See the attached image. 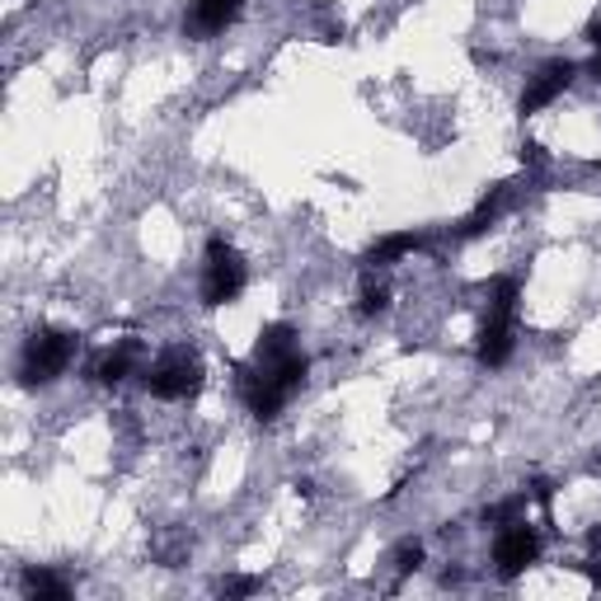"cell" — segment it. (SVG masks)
Instances as JSON below:
<instances>
[{
  "label": "cell",
  "instance_id": "1",
  "mask_svg": "<svg viewBox=\"0 0 601 601\" xmlns=\"http://www.w3.org/2000/svg\"><path fill=\"white\" fill-rule=\"evenodd\" d=\"M75 352H81V338L71 329H33L29 344H24V357H19V381L24 386H52L62 376Z\"/></svg>",
  "mask_w": 601,
  "mask_h": 601
},
{
  "label": "cell",
  "instance_id": "2",
  "mask_svg": "<svg viewBox=\"0 0 601 601\" xmlns=\"http://www.w3.org/2000/svg\"><path fill=\"white\" fill-rule=\"evenodd\" d=\"M244 282H250V268H244V259L231 250V240L212 235L207 240V263H202V306H231V300L244 292Z\"/></svg>",
  "mask_w": 601,
  "mask_h": 601
},
{
  "label": "cell",
  "instance_id": "3",
  "mask_svg": "<svg viewBox=\"0 0 601 601\" xmlns=\"http://www.w3.org/2000/svg\"><path fill=\"white\" fill-rule=\"evenodd\" d=\"M146 390L156 400H188L202 390V357L188 348H169L146 367Z\"/></svg>",
  "mask_w": 601,
  "mask_h": 601
},
{
  "label": "cell",
  "instance_id": "4",
  "mask_svg": "<svg viewBox=\"0 0 601 601\" xmlns=\"http://www.w3.org/2000/svg\"><path fill=\"white\" fill-rule=\"evenodd\" d=\"M540 559V531L526 521H507L498 540H494V563H498V578H521L531 563Z\"/></svg>",
  "mask_w": 601,
  "mask_h": 601
},
{
  "label": "cell",
  "instance_id": "5",
  "mask_svg": "<svg viewBox=\"0 0 601 601\" xmlns=\"http://www.w3.org/2000/svg\"><path fill=\"white\" fill-rule=\"evenodd\" d=\"M578 75V66L569 62V56H555V62H545L531 81H526L521 89V113H540V108H550L563 89H569V81Z\"/></svg>",
  "mask_w": 601,
  "mask_h": 601
},
{
  "label": "cell",
  "instance_id": "6",
  "mask_svg": "<svg viewBox=\"0 0 601 601\" xmlns=\"http://www.w3.org/2000/svg\"><path fill=\"white\" fill-rule=\"evenodd\" d=\"M250 0H193V14L183 19V29L193 38H212V33H225L240 19V10Z\"/></svg>",
  "mask_w": 601,
  "mask_h": 601
},
{
  "label": "cell",
  "instance_id": "7",
  "mask_svg": "<svg viewBox=\"0 0 601 601\" xmlns=\"http://www.w3.org/2000/svg\"><path fill=\"white\" fill-rule=\"evenodd\" d=\"M513 325H517V315H503V310L484 315V329H479V362L484 367H503L507 357H513Z\"/></svg>",
  "mask_w": 601,
  "mask_h": 601
},
{
  "label": "cell",
  "instance_id": "8",
  "mask_svg": "<svg viewBox=\"0 0 601 601\" xmlns=\"http://www.w3.org/2000/svg\"><path fill=\"white\" fill-rule=\"evenodd\" d=\"M137 357H141V344H118V348H108L104 357H94V362H89V381H99V386H118V381H127V376L137 371Z\"/></svg>",
  "mask_w": 601,
  "mask_h": 601
},
{
  "label": "cell",
  "instance_id": "9",
  "mask_svg": "<svg viewBox=\"0 0 601 601\" xmlns=\"http://www.w3.org/2000/svg\"><path fill=\"white\" fill-rule=\"evenodd\" d=\"M423 250V235L419 231H394V235H381L367 250V268H390V263H400V259H409V254H419Z\"/></svg>",
  "mask_w": 601,
  "mask_h": 601
},
{
  "label": "cell",
  "instance_id": "10",
  "mask_svg": "<svg viewBox=\"0 0 601 601\" xmlns=\"http://www.w3.org/2000/svg\"><path fill=\"white\" fill-rule=\"evenodd\" d=\"M503 202H507V183H494V188H488V193L479 198V207H475V212H470V217L461 221V231H456V235H461V240H475V235H484L488 225L498 221Z\"/></svg>",
  "mask_w": 601,
  "mask_h": 601
},
{
  "label": "cell",
  "instance_id": "11",
  "mask_svg": "<svg viewBox=\"0 0 601 601\" xmlns=\"http://www.w3.org/2000/svg\"><path fill=\"white\" fill-rule=\"evenodd\" d=\"M296 348V329L287 325V319H277V325H268L259 334V348H254V362H273V357L292 352Z\"/></svg>",
  "mask_w": 601,
  "mask_h": 601
},
{
  "label": "cell",
  "instance_id": "12",
  "mask_svg": "<svg viewBox=\"0 0 601 601\" xmlns=\"http://www.w3.org/2000/svg\"><path fill=\"white\" fill-rule=\"evenodd\" d=\"M24 592L38 597V601H66L71 597V582L52 569H29L24 573Z\"/></svg>",
  "mask_w": 601,
  "mask_h": 601
},
{
  "label": "cell",
  "instance_id": "13",
  "mask_svg": "<svg viewBox=\"0 0 601 601\" xmlns=\"http://www.w3.org/2000/svg\"><path fill=\"white\" fill-rule=\"evenodd\" d=\"M390 306V287L386 282H362V292H357V315H381Z\"/></svg>",
  "mask_w": 601,
  "mask_h": 601
},
{
  "label": "cell",
  "instance_id": "14",
  "mask_svg": "<svg viewBox=\"0 0 601 601\" xmlns=\"http://www.w3.org/2000/svg\"><path fill=\"white\" fill-rule=\"evenodd\" d=\"M419 563H423V545L419 540H404L400 550H394V569H400V573H413Z\"/></svg>",
  "mask_w": 601,
  "mask_h": 601
},
{
  "label": "cell",
  "instance_id": "15",
  "mask_svg": "<svg viewBox=\"0 0 601 601\" xmlns=\"http://www.w3.org/2000/svg\"><path fill=\"white\" fill-rule=\"evenodd\" d=\"M263 588V578H225L221 582V597H254Z\"/></svg>",
  "mask_w": 601,
  "mask_h": 601
},
{
  "label": "cell",
  "instance_id": "16",
  "mask_svg": "<svg viewBox=\"0 0 601 601\" xmlns=\"http://www.w3.org/2000/svg\"><path fill=\"white\" fill-rule=\"evenodd\" d=\"M521 160H531V165H540V160H545V150H540L536 141H526V146H521Z\"/></svg>",
  "mask_w": 601,
  "mask_h": 601
},
{
  "label": "cell",
  "instance_id": "17",
  "mask_svg": "<svg viewBox=\"0 0 601 601\" xmlns=\"http://www.w3.org/2000/svg\"><path fill=\"white\" fill-rule=\"evenodd\" d=\"M588 43L601 48V19H592V24H588Z\"/></svg>",
  "mask_w": 601,
  "mask_h": 601
},
{
  "label": "cell",
  "instance_id": "18",
  "mask_svg": "<svg viewBox=\"0 0 601 601\" xmlns=\"http://www.w3.org/2000/svg\"><path fill=\"white\" fill-rule=\"evenodd\" d=\"M588 75H592V81H601V52H597L592 62H588Z\"/></svg>",
  "mask_w": 601,
  "mask_h": 601
},
{
  "label": "cell",
  "instance_id": "19",
  "mask_svg": "<svg viewBox=\"0 0 601 601\" xmlns=\"http://www.w3.org/2000/svg\"><path fill=\"white\" fill-rule=\"evenodd\" d=\"M588 578H592V582H601V555L588 563Z\"/></svg>",
  "mask_w": 601,
  "mask_h": 601
}]
</instances>
